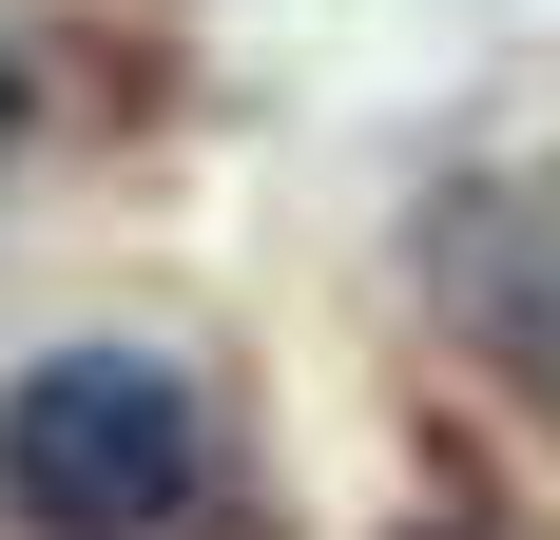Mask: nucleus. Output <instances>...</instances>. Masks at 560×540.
<instances>
[{"label": "nucleus", "instance_id": "1", "mask_svg": "<svg viewBox=\"0 0 560 540\" xmlns=\"http://www.w3.org/2000/svg\"><path fill=\"white\" fill-rule=\"evenodd\" d=\"M213 502V406L155 348H39L0 386V521L20 540H174Z\"/></svg>", "mask_w": 560, "mask_h": 540}, {"label": "nucleus", "instance_id": "2", "mask_svg": "<svg viewBox=\"0 0 560 540\" xmlns=\"http://www.w3.org/2000/svg\"><path fill=\"white\" fill-rule=\"evenodd\" d=\"M425 309H445V348L560 444V174H445V193H425Z\"/></svg>", "mask_w": 560, "mask_h": 540}, {"label": "nucleus", "instance_id": "3", "mask_svg": "<svg viewBox=\"0 0 560 540\" xmlns=\"http://www.w3.org/2000/svg\"><path fill=\"white\" fill-rule=\"evenodd\" d=\"M0 155H20V39H0Z\"/></svg>", "mask_w": 560, "mask_h": 540}]
</instances>
